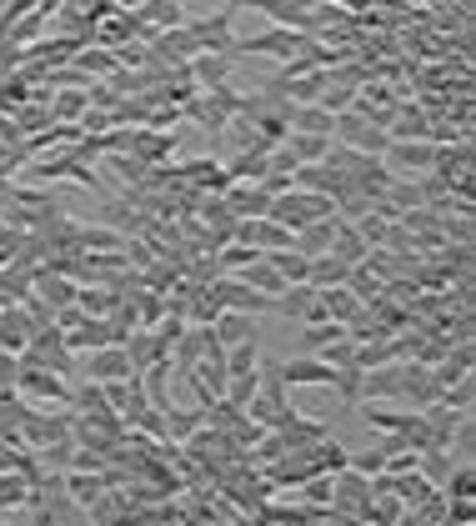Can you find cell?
I'll return each mask as SVG.
<instances>
[{"label": "cell", "instance_id": "6da1fadb", "mask_svg": "<svg viewBox=\"0 0 476 526\" xmlns=\"http://www.w3.org/2000/svg\"><path fill=\"white\" fill-rule=\"evenodd\" d=\"M331 216H336V206H331L326 196H311V191H286V196H276L271 211H266V221L286 226L291 236L306 231V226H316V221H331Z\"/></svg>", "mask_w": 476, "mask_h": 526}, {"label": "cell", "instance_id": "7a4b0ae2", "mask_svg": "<svg viewBox=\"0 0 476 526\" xmlns=\"http://www.w3.org/2000/svg\"><path fill=\"white\" fill-rule=\"evenodd\" d=\"M26 166H31L26 176H36V181H76V186H86V191H101L96 171H91L86 161H76L71 151H56V156H41V161H26Z\"/></svg>", "mask_w": 476, "mask_h": 526}, {"label": "cell", "instance_id": "3957f363", "mask_svg": "<svg viewBox=\"0 0 476 526\" xmlns=\"http://www.w3.org/2000/svg\"><path fill=\"white\" fill-rule=\"evenodd\" d=\"M386 161H391V181H421L436 161V141H391L386 146Z\"/></svg>", "mask_w": 476, "mask_h": 526}, {"label": "cell", "instance_id": "277c9868", "mask_svg": "<svg viewBox=\"0 0 476 526\" xmlns=\"http://www.w3.org/2000/svg\"><path fill=\"white\" fill-rule=\"evenodd\" d=\"M131 161L136 166H146V171H161V161H171L176 156V146H181V136L176 131H131Z\"/></svg>", "mask_w": 476, "mask_h": 526}, {"label": "cell", "instance_id": "5b68a950", "mask_svg": "<svg viewBox=\"0 0 476 526\" xmlns=\"http://www.w3.org/2000/svg\"><path fill=\"white\" fill-rule=\"evenodd\" d=\"M16 391H21V401H26V396H41V401H71V381H61L56 371H41V366H31V361H21V371H16Z\"/></svg>", "mask_w": 476, "mask_h": 526}, {"label": "cell", "instance_id": "8992f818", "mask_svg": "<svg viewBox=\"0 0 476 526\" xmlns=\"http://www.w3.org/2000/svg\"><path fill=\"white\" fill-rule=\"evenodd\" d=\"M276 441H281V451L286 456H296V451H316L321 441H331V426L326 421H311V416H291L281 431H271Z\"/></svg>", "mask_w": 476, "mask_h": 526}, {"label": "cell", "instance_id": "52a82bcc", "mask_svg": "<svg viewBox=\"0 0 476 526\" xmlns=\"http://www.w3.org/2000/svg\"><path fill=\"white\" fill-rule=\"evenodd\" d=\"M211 341L221 346V351H231V346H246V341H261V326L251 321V316H241V311H221L211 326Z\"/></svg>", "mask_w": 476, "mask_h": 526}, {"label": "cell", "instance_id": "ba28073f", "mask_svg": "<svg viewBox=\"0 0 476 526\" xmlns=\"http://www.w3.org/2000/svg\"><path fill=\"white\" fill-rule=\"evenodd\" d=\"M276 376H281V386H331L336 381V371L321 366L316 356H286V361H276Z\"/></svg>", "mask_w": 476, "mask_h": 526}, {"label": "cell", "instance_id": "9c48e42d", "mask_svg": "<svg viewBox=\"0 0 476 526\" xmlns=\"http://www.w3.org/2000/svg\"><path fill=\"white\" fill-rule=\"evenodd\" d=\"M401 386H406V361L376 366L361 376V401H401Z\"/></svg>", "mask_w": 476, "mask_h": 526}, {"label": "cell", "instance_id": "30bf717a", "mask_svg": "<svg viewBox=\"0 0 476 526\" xmlns=\"http://www.w3.org/2000/svg\"><path fill=\"white\" fill-rule=\"evenodd\" d=\"M31 336H36V326H31V316L21 306H0V351L21 361L26 346H31Z\"/></svg>", "mask_w": 476, "mask_h": 526}, {"label": "cell", "instance_id": "8fae6325", "mask_svg": "<svg viewBox=\"0 0 476 526\" xmlns=\"http://www.w3.org/2000/svg\"><path fill=\"white\" fill-rule=\"evenodd\" d=\"M81 296V286L71 276H56V271H36V301L51 306V311H71Z\"/></svg>", "mask_w": 476, "mask_h": 526}, {"label": "cell", "instance_id": "7c38bea8", "mask_svg": "<svg viewBox=\"0 0 476 526\" xmlns=\"http://www.w3.org/2000/svg\"><path fill=\"white\" fill-rule=\"evenodd\" d=\"M121 351H126V366H131V376L151 371L156 361H171V356H166V346L156 341V331H131V341H121Z\"/></svg>", "mask_w": 476, "mask_h": 526}, {"label": "cell", "instance_id": "4fadbf2b", "mask_svg": "<svg viewBox=\"0 0 476 526\" xmlns=\"http://www.w3.org/2000/svg\"><path fill=\"white\" fill-rule=\"evenodd\" d=\"M401 401H406L411 411H431V406H441V386H436V376H431L426 366H406Z\"/></svg>", "mask_w": 476, "mask_h": 526}, {"label": "cell", "instance_id": "5bb4252c", "mask_svg": "<svg viewBox=\"0 0 476 526\" xmlns=\"http://www.w3.org/2000/svg\"><path fill=\"white\" fill-rule=\"evenodd\" d=\"M326 256H336L346 271H356V266H366L371 246L356 236V226H351V221H341V216H336V236H331V251H326Z\"/></svg>", "mask_w": 476, "mask_h": 526}, {"label": "cell", "instance_id": "9a60e30c", "mask_svg": "<svg viewBox=\"0 0 476 526\" xmlns=\"http://www.w3.org/2000/svg\"><path fill=\"white\" fill-rule=\"evenodd\" d=\"M331 236H336V216H331V221H316V226H306V231H296V236H291V251H301L306 261H316V256L331 251Z\"/></svg>", "mask_w": 476, "mask_h": 526}, {"label": "cell", "instance_id": "2e32d148", "mask_svg": "<svg viewBox=\"0 0 476 526\" xmlns=\"http://www.w3.org/2000/svg\"><path fill=\"white\" fill-rule=\"evenodd\" d=\"M261 261H266V266H271V271L286 281V291L311 281V261H306L301 251H271V256H261Z\"/></svg>", "mask_w": 476, "mask_h": 526}, {"label": "cell", "instance_id": "e0dca14e", "mask_svg": "<svg viewBox=\"0 0 476 526\" xmlns=\"http://www.w3.org/2000/svg\"><path fill=\"white\" fill-rule=\"evenodd\" d=\"M471 361H476V351L471 346H451L436 366H431V376H436V386L446 391V386H456L461 376H471Z\"/></svg>", "mask_w": 476, "mask_h": 526}, {"label": "cell", "instance_id": "ac0fdd59", "mask_svg": "<svg viewBox=\"0 0 476 526\" xmlns=\"http://www.w3.org/2000/svg\"><path fill=\"white\" fill-rule=\"evenodd\" d=\"M196 431H206V411L201 406H171L166 411V446L171 441H191Z\"/></svg>", "mask_w": 476, "mask_h": 526}, {"label": "cell", "instance_id": "d6986e66", "mask_svg": "<svg viewBox=\"0 0 476 526\" xmlns=\"http://www.w3.org/2000/svg\"><path fill=\"white\" fill-rule=\"evenodd\" d=\"M71 71H81L86 81H91V76H106V81H111L121 66H116V56H111V51H101V46H81V51L71 56Z\"/></svg>", "mask_w": 476, "mask_h": 526}, {"label": "cell", "instance_id": "ffe728a7", "mask_svg": "<svg viewBox=\"0 0 476 526\" xmlns=\"http://www.w3.org/2000/svg\"><path fill=\"white\" fill-rule=\"evenodd\" d=\"M86 111H91L86 91H56V96H51V121H56V126H81Z\"/></svg>", "mask_w": 476, "mask_h": 526}, {"label": "cell", "instance_id": "44dd1931", "mask_svg": "<svg viewBox=\"0 0 476 526\" xmlns=\"http://www.w3.org/2000/svg\"><path fill=\"white\" fill-rule=\"evenodd\" d=\"M256 371H261V341H246V346L226 351V381H241V376H256Z\"/></svg>", "mask_w": 476, "mask_h": 526}, {"label": "cell", "instance_id": "7402d4cb", "mask_svg": "<svg viewBox=\"0 0 476 526\" xmlns=\"http://www.w3.org/2000/svg\"><path fill=\"white\" fill-rule=\"evenodd\" d=\"M291 131H296V136H321V141H331V116H326L321 106H296V111H291Z\"/></svg>", "mask_w": 476, "mask_h": 526}, {"label": "cell", "instance_id": "603a6c76", "mask_svg": "<svg viewBox=\"0 0 476 526\" xmlns=\"http://www.w3.org/2000/svg\"><path fill=\"white\" fill-rule=\"evenodd\" d=\"M346 276H351V271H346L336 256H316V261H311V281H306V286H311V291H336V286H346Z\"/></svg>", "mask_w": 476, "mask_h": 526}, {"label": "cell", "instance_id": "cb8c5ba5", "mask_svg": "<svg viewBox=\"0 0 476 526\" xmlns=\"http://www.w3.org/2000/svg\"><path fill=\"white\" fill-rule=\"evenodd\" d=\"M286 151L296 156V166H321L326 161V151H331V141H321V136H286Z\"/></svg>", "mask_w": 476, "mask_h": 526}, {"label": "cell", "instance_id": "d4e9b609", "mask_svg": "<svg viewBox=\"0 0 476 526\" xmlns=\"http://www.w3.org/2000/svg\"><path fill=\"white\" fill-rule=\"evenodd\" d=\"M441 406L456 411V416H471V406H476V376H461L456 386H446L441 391Z\"/></svg>", "mask_w": 476, "mask_h": 526}, {"label": "cell", "instance_id": "484cf974", "mask_svg": "<svg viewBox=\"0 0 476 526\" xmlns=\"http://www.w3.org/2000/svg\"><path fill=\"white\" fill-rule=\"evenodd\" d=\"M336 336H346V331L331 326V321H326V326H301V356H321Z\"/></svg>", "mask_w": 476, "mask_h": 526}, {"label": "cell", "instance_id": "4316f807", "mask_svg": "<svg viewBox=\"0 0 476 526\" xmlns=\"http://www.w3.org/2000/svg\"><path fill=\"white\" fill-rule=\"evenodd\" d=\"M441 496H446V501H471V496H476V471H471V466H451Z\"/></svg>", "mask_w": 476, "mask_h": 526}, {"label": "cell", "instance_id": "83f0119b", "mask_svg": "<svg viewBox=\"0 0 476 526\" xmlns=\"http://www.w3.org/2000/svg\"><path fill=\"white\" fill-rule=\"evenodd\" d=\"M361 376H366L361 366H346V371H336V381H331V386L341 391V406H361Z\"/></svg>", "mask_w": 476, "mask_h": 526}, {"label": "cell", "instance_id": "f1b7e54d", "mask_svg": "<svg viewBox=\"0 0 476 526\" xmlns=\"http://www.w3.org/2000/svg\"><path fill=\"white\" fill-rule=\"evenodd\" d=\"M301 496H306L316 511H331V476H311V481H301Z\"/></svg>", "mask_w": 476, "mask_h": 526}, {"label": "cell", "instance_id": "f546056e", "mask_svg": "<svg viewBox=\"0 0 476 526\" xmlns=\"http://www.w3.org/2000/svg\"><path fill=\"white\" fill-rule=\"evenodd\" d=\"M446 526H476V501H446Z\"/></svg>", "mask_w": 476, "mask_h": 526}, {"label": "cell", "instance_id": "4dcf8cb0", "mask_svg": "<svg viewBox=\"0 0 476 526\" xmlns=\"http://www.w3.org/2000/svg\"><path fill=\"white\" fill-rule=\"evenodd\" d=\"M111 126H116V121H111L106 111H86V116H81V131H96V136H106Z\"/></svg>", "mask_w": 476, "mask_h": 526}, {"label": "cell", "instance_id": "1f68e13d", "mask_svg": "<svg viewBox=\"0 0 476 526\" xmlns=\"http://www.w3.org/2000/svg\"><path fill=\"white\" fill-rule=\"evenodd\" d=\"M451 441H456V451H471V441H476V421L466 416V421H461V426L451 431Z\"/></svg>", "mask_w": 476, "mask_h": 526}, {"label": "cell", "instance_id": "d6a6232c", "mask_svg": "<svg viewBox=\"0 0 476 526\" xmlns=\"http://www.w3.org/2000/svg\"><path fill=\"white\" fill-rule=\"evenodd\" d=\"M31 526H56V516H51V506H46V501H36V516H31Z\"/></svg>", "mask_w": 476, "mask_h": 526}]
</instances>
